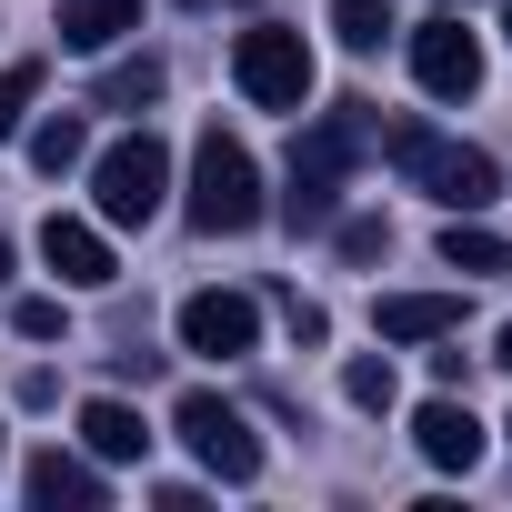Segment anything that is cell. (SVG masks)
<instances>
[{"label": "cell", "mask_w": 512, "mask_h": 512, "mask_svg": "<svg viewBox=\"0 0 512 512\" xmlns=\"http://www.w3.org/2000/svg\"><path fill=\"white\" fill-rule=\"evenodd\" d=\"M81 442H91L101 462H141V452H151L141 412H131V402H111V392H101V402H81Z\"/></svg>", "instance_id": "cell-12"}, {"label": "cell", "mask_w": 512, "mask_h": 512, "mask_svg": "<svg viewBox=\"0 0 512 512\" xmlns=\"http://www.w3.org/2000/svg\"><path fill=\"white\" fill-rule=\"evenodd\" d=\"M502 31H512V0H502Z\"/></svg>", "instance_id": "cell-26"}, {"label": "cell", "mask_w": 512, "mask_h": 512, "mask_svg": "<svg viewBox=\"0 0 512 512\" xmlns=\"http://www.w3.org/2000/svg\"><path fill=\"white\" fill-rule=\"evenodd\" d=\"M412 81H422L432 101H472V91H482V41L462 31V11H442V21L412 31Z\"/></svg>", "instance_id": "cell-7"}, {"label": "cell", "mask_w": 512, "mask_h": 512, "mask_svg": "<svg viewBox=\"0 0 512 512\" xmlns=\"http://www.w3.org/2000/svg\"><path fill=\"white\" fill-rule=\"evenodd\" d=\"M31 502H51V512H61V502L91 512V502H101V472H91L81 452H31Z\"/></svg>", "instance_id": "cell-13"}, {"label": "cell", "mask_w": 512, "mask_h": 512, "mask_svg": "<svg viewBox=\"0 0 512 512\" xmlns=\"http://www.w3.org/2000/svg\"><path fill=\"white\" fill-rule=\"evenodd\" d=\"M191 231H251L262 221V171H251V151L231 131H201L191 141Z\"/></svg>", "instance_id": "cell-3"}, {"label": "cell", "mask_w": 512, "mask_h": 512, "mask_svg": "<svg viewBox=\"0 0 512 512\" xmlns=\"http://www.w3.org/2000/svg\"><path fill=\"white\" fill-rule=\"evenodd\" d=\"M342 251H352V262H382V251H392V221H342Z\"/></svg>", "instance_id": "cell-22"}, {"label": "cell", "mask_w": 512, "mask_h": 512, "mask_svg": "<svg viewBox=\"0 0 512 512\" xmlns=\"http://www.w3.org/2000/svg\"><path fill=\"white\" fill-rule=\"evenodd\" d=\"M282 322H292V342H322V332H332L322 302H302V292H282Z\"/></svg>", "instance_id": "cell-23"}, {"label": "cell", "mask_w": 512, "mask_h": 512, "mask_svg": "<svg viewBox=\"0 0 512 512\" xmlns=\"http://www.w3.org/2000/svg\"><path fill=\"white\" fill-rule=\"evenodd\" d=\"M231 81H241L251 111H302V101H312V41L282 31V21L241 31V41H231Z\"/></svg>", "instance_id": "cell-5"}, {"label": "cell", "mask_w": 512, "mask_h": 512, "mask_svg": "<svg viewBox=\"0 0 512 512\" xmlns=\"http://www.w3.org/2000/svg\"><path fill=\"white\" fill-rule=\"evenodd\" d=\"M332 31H342V51H382L392 0H332Z\"/></svg>", "instance_id": "cell-18"}, {"label": "cell", "mask_w": 512, "mask_h": 512, "mask_svg": "<svg viewBox=\"0 0 512 512\" xmlns=\"http://www.w3.org/2000/svg\"><path fill=\"white\" fill-rule=\"evenodd\" d=\"M251 342H262V302H251V292H191V302H181V352L241 362Z\"/></svg>", "instance_id": "cell-8"}, {"label": "cell", "mask_w": 512, "mask_h": 512, "mask_svg": "<svg viewBox=\"0 0 512 512\" xmlns=\"http://www.w3.org/2000/svg\"><path fill=\"white\" fill-rule=\"evenodd\" d=\"M91 201H101V221H111V231H141V221H161V201H171V151H161L151 131L111 141V151L91 161Z\"/></svg>", "instance_id": "cell-4"}, {"label": "cell", "mask_w": 512, "mask_h": 512, "mask_svg": "<svg viewBox=\"0 0 512 512\" xmlns=\"http://www.w3.org/2000/svg\"><path fill=\"white\" fill-rule=\"evenodd\" d=\"M171 432L201 452V472H221V482H251L262 472V442H251V422L221 402V392H181L171 402Z\"/></svg>", "instance_id": "cell-6"}, {"label": "cell", "mask_w": 512, "mask_h": 512, "mask_svg": "<svg viewBox=\"0 0 512 512\" xmlns=\"http://www.w3.org/2000/svg\"><path fill=\"white\" fill-rule=\"evenodd\" d=\"M31 101H41V61H11V71H0V141L31 121Z\"/></svg>", "instance_id": "cell-19"}, {"label": "cell", "mask_w": 512, "mask_h": 512, "mask_svg": "<svg viewBox=\"0 0 512 512\" xmlns=\"http://www.w3.org/2000/svg\"><path fill=\"white\" fill-rule=\"evenodd\" d=\"M81 161H91V131H81V111H51V121L31 131V171H51V181H61V171H81Z\"/></svg>", "instance_id": "cell-15"}, {"label": "cell", "mask_w": 512, "mask_h": 512, "mask_svg": "<svg viewBox=\"0 0 512 512\" xmlns=\"http://www.w3.org/2000/svg\"><path fill=\"white\" fill-rule=\"evenodd\" d=\"M11 332H21V342H61V302H41V292H31V302L11 312Z\"/></svg>", "instance_id": "cell-21"}, {"label": "cell", "mask_w": 512, "mask_h": 512, "mask_svg": "<svg viewBox=\"0 0 512 512\" xmlns=\"http://www.w3.org/2000/svg\"><path fill=\"white\" fill-rule=\"evenodd\" d=\"M342 392H352L362 412H392V402H402V382H392V362H372V352H362V362L342 372Z\"/></svg>", "instance_id": "cell-20"}, {"label": "cell", "mask_w": 512, "mask_h": 512, "mask_svg": "<svg viewBox=\"0 0 512 512\" xmlns=\"http://www.w3.org/2000/svg\"><path fill=\"white\" fill-rule=\"evenodd\" d=\"M161 81H171V71H161V61L141 51V61H121V71H101V111H151V101H161Z\"/></svg>", "instance_id": "cell-17"}, {"label": "cell", "mask_w": 512, "mask_h": 512, "mask_svg": "<svg viewBox=\"0 0 512 512\" xmlns=\"http://www.w3.org/2000/svg\"><path fill=\"white\" fill-rule=\"evenodd\" d=\"M372 131H382L372 101H332V111L292 141V181H282V221H292V231H322V221L342 211V171L362 161Z\"/></svg>", "instance_id": "cell-1"}, {"label": "cell", "mask_w": 512, "mask_h": 512, "mask_svg": "<svg viewBox=\"0 0 512 512\" xmlns=\"http://www.w3.org/2000/svg\"><path fill=\"white\" fill-rule=\"evenodd\" d=\"M121 31H141V0H61V41L71 51H111Z\"/></svg>", "instance_id": "cell-14"}, {"label": "cell", "mask_w": 512, "mask_h": 512, "mask_svg": "<svg viewBox=\"0 0 512 512\" xmlns=\"http://www.w3.org/2000/svg\"><path fill=\"white\" fill-rule=\"evenodd\" d=\"M41 262L61 272V292H111V282H121L111 241H101L91 221H71V211H51V221H41Z\"/></svg>", "instance_id": "cell-9"}, {"label": "cell", "mask_w": 512, "mask_h": 512, "mask_svg": "<svg viewBox=\"0 0 512 512\" xmlns=\"http://www.w3.org/2000/svg\"><path fill=\"white\" fill-rule=\"evenodd\" d=\"M492 362H502V372H512V322H502V352H492Z\"/></svg>", "instance_id": "cell-24"}, {"label": "cell", "mask_w": 512, "mask_h": 512, "mask_svg": "<svg viewBox=\"0 0 512 512\" xmlns=\"http://www.w3.org/2000/svg\"><path fill=\"white\" fill-rule=\"evenodd\" d=\"M442 262L482 282V272H512V241H492L482 221H462V211H452V231H442Z\"/></svg>", "instance_id": "cell-16"}, {"label": "cell", "mask_w": 512, "mask_h": 512, "mask_svg": "<svg viewBox=\"0 0 512 512\" xmlns=\"http://www.w3.org/2000/svg\"><path fill=\"white\" fill-rule=\"evenodd\" d=\"M372 332L382 342H442V332H462V292H392V302H372Z\"/></svg>", "instance_id": "cell-11"}, {"label": "cell", "mask_w": 512, "mask_h": 512, "mask_svg": "<svg viewBox=\"0 0 512 512\" xmlns=\"http://www.w3.org/2000/svg\"><path fill=\"white\" fill-rule=\"evenodd\" d=\"M412 442H422L432 472H472V462H482V422H472V402H452V392H432V402L412 412Z\"/></svg>", "instance_id": "cell-10"}, {"label": "cell", "mask_w": 512, "mask_h": 512, "mask_svg": "<svg viewBox=\"0 0 512 512\" xmlns=\"http://www.w3.org/2000/svg\"><path fill=\"white\" fill-rule=\"evenodd\" d=\"M0 282H11V241H0Z\"/></svg>", "instance_id": "cell-25"}, {"label": "cell", "mask_w": 512, "mask_h": 512, "mask_svg": "<svg viewBox=\"0 0 512 512\" xmlns=\"http://www.w3.org/2000/svg\"><path fill=\"white\" fill-rule=\"evenodd\" d=\"M372 141H382V151H392V161H402V171H412V181H422L442 211H482V201L502 191L492 151H472V141H442V131H422V121H382Z\"/></svg>", "instance_id": "cell-2"}]
</instances>
